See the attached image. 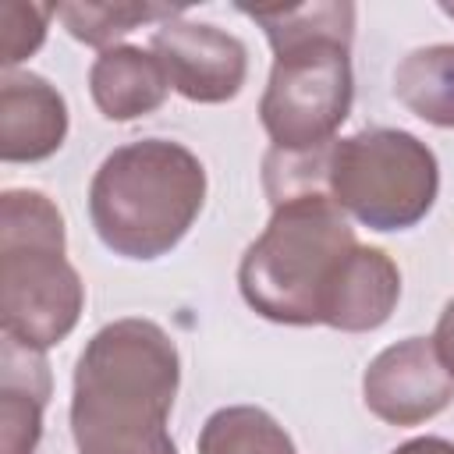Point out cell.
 Listing matches in <instances>:
<instances>
[{"mask_svg": "<svg viewBox=\"0 0 454 454\" xmlns=\"http://www.w3.org/2000/svg\"><path fill=\"white\" fill-rule=\"evenodd\" d=\"M181 387L174 337L142 316L99 326L71 376V440L78 454H177L167 429Z\"/></svg>", "mask_w": 454, "mask_h": 454, "instance_id": "6da1fadb", "label": "cell"}, {"mask_svg": "<svg viewBox=\"0 0 454 454\" xmlns=\"http://www.w3.org/2000/svg\"><path fill=\"white\" fill-rule=\"evenodd\" d=\"M241 14L262 28L273 50L259 99L270 149L309 153L330 145L355 103V4L312 0L294 7H241Z\"/></svg>", "mask_w": 454, "mask_h": 454, "instance_id": "7a4b0ae2", "label": "cell"}, {"mask_svg": "<svg viewBox=\"0 0 454 454\" xmlns=\"http://www.w3.org/2000/svg\"><path fill=\"white\" fill-rule=\"evenodd\" d=\"M206 206V167L174 138L117 145L89 181V220L106 252L153 262L181 245Z\"/></svg>", "mask_w": 454, "mask_h": 454, "instance_id": "3957f363", "label": "cell"}, {"mask_svg": "<svg viewBox=\"0 0 454 454\" xmlns=\"http://www.w3.org/2000/svg\"><path fill=\"white\" fill-rule=\"evenodd\" d=\"M355 248V227L326 192L284 199L238 262L241 298L270 323L319 326L326 291Z\"/></svg>", "mask_w": 454, "mask_h": 454, "instance_id": "277c9868", "label": "cell"}, {"mask_svg": "<svg viewBox=\"0 0 454 454\" xmlns=\"http://www.w3.org/2000/svg\"><path fill=\"white\" fill-rule=\"evenodd\" d=\"M82 309L85 284L67 262L64 213L39 188H7L0 195L4 337L46 355L71 337Z\"/></svg>", "mask_w": 454, "mask_h": 454, "instance_id": "5b68a950", "label": "cell"}, {"mask_svg": "<svg viewBox=\"0 0 454 454\" xmlns=\"http://www.w3.org/2000/svg\"><path fill=\"white\" fill-rule=\"evenodd\" d=\"M440 192L436 153L404 128H362L333 138L326 153V195L369 231L422 223Z\"/></svg>", "mask_w": 454, "mask_h": 454, "instance_id": "8992f818", "label": "cell"}, {"mask_svg": "<svg viewBox=\"0 0 454 454\" xmlns=\"http://www.w3.org/2000/svg\"><path fill=\"white\" fill-rule=\"evenodd\" d=\"M149 50L160 57L170 89L181 92L188 103L216 106V103H231L245 89L248 50L227 28H216L209 21L174 18L153 32Z\"/></svg>", "mask_w": 454, "mask_h": 454, "instance_id": "52a82bcc", "label": "cell"}, {"mask_svg": "<svg viewBox=\"0 0 454 454\" xmlns=\"http://www.w3.org/2000/svg\"><path fill=\"white\" fill-rule=\"evenodd\" d=\"M362 401L387 426H422L454 401V376L443 369L433 337H404L365 365Z\"/></svg>", "mask_w": 454, "mask_h": 454, "instance_id": "ba28073f", "label": "cell"}, {"mask_svg": "<svg viewBox=\"0 0 454 454\" xmlns=\"http://www.w3.org/2000/svg\"><path fill=\"white\" fill-rule=\"evenodd\" d=\"M67 103L35 71H4L0 82V160L39 163L67 138Z\"/></svg>", "mask_w": 454, "mask_h": 454, "instance_id": "9c48e42d", "label": "cell"}, {"mask_svg": "<svg viewBox=\"0 0 454 454\" xmlns=\"http://www.w3.org/2000/svg\"><path fill=\"white\" fill-rule=\"evenodd\" d=\"M401 301V270L397 262L372 245H358L323 301V326L340 333H369L380 330Z\"/></svg>", "mask_w": 454, "mask_h": 454, "instance_id": "30bf717a", "label": "cell"}, {"mask_svg": "<svg viewBox=\"0 0 454 454\" xmlns=\"http://www.w3.org/2000/svg\"><path fill=\"white\" fill-rule=\"evenodd\" d=\"M170 78L153 50L117 43L103 50L89 67V96L106 121L128 124L156 114L167 103Z\"/></svg>", "mask_w": 454, "mask_h": 454, "instance_id": "8fae6325", "label": "cell"}, {"mask_svg": "<svg viewBox=\"0 0 454 454\" xmlns=\"http://www.w3.org/2000/svg\"><path fill=\"white\" fill-rule=\"evenodd\" d=\"M0 365V454H35L43 440V411L53 390L50 365L43 351H28L7 337Z\"/></svg>", "mask_w": 454, "mask_h": 454, "instance_id": "7c38bea8", "label": "cell"}, {"mask_svg": "<svg viewBox=\"0 0 454 454\" xmlns=\"http://www.w3.org/2000/svg\"><path fill=\"white\" fill-rule=\"evenodd\" d=\"M394 96L419 121L454 128V43L411 50L394 67Z\"/></svg>", "mask_w": 454, "mask_h": 454, "instance_id": "4fadbf2b", "label": "cell"}, {"mask_svg": "<svg viewBox=\"0 0 454 454\" xmlns=\"http://www.w3.org/2000/svg\"><path fill=\"white\" fill-rule=\"evenodd\" d=\"M184 7L170 4H128V0H71L53 4V18L85 46H96L99 53L117 46L121 35L142 28V25H167L181 18Z\"/></svg>", "mask_w": 454, "mask_h": 454, "instance_id": "5bb4252c", "label": "cell"}, {"mask_svg": "<svg viewBox=\"0 0 454 454\" xmlns=\"http://www.w3.org/2000/svg\"><path fill=\"white\" fill-rule=\"evenodd\" d=\"M195 454H298L287 429L255 404L216 408L195 440Z\"/></svg>", "mask_w": 454, "mask_h": 454, "instance_id": "9a60e30c", "label": "cell"}, {"mask_svg": "<svg viewBox=\"0 0 454 454\" xmlns=\"http://www.w3.org/2000/svg\"><path fill=\"white\" fill-rule=\"evenodd\" d=\"M50 14H53V7L28 4V0L0 4V64H4V71H14L46 43Z\"/></svg>", "mask_w": 454, "mask_h": 454, "instance_id": "2e32d148", "label": "cell"}, {"mask_svg": "<svg viewBox=\"0 0 454 454\" xmlns=\"http://www.w3.org/2000/svg\"><path fill=\"white\" fill-rule=\"evenodd\" d=\"M433 348L443 362V369L454 376V298L443 305L440 319H436V330H433Z\"/></svg>", "mask_w": 454, "mask_h": 454, "instance_id": "e0dca14e", "label": "cell"}, {"mask_svg": "<svg viewBox=\"0 0 454 454\" xmlns=\"http://www.w3.org/2000/svg\"><path fill=\"white\" fill-rule=\"evenodd\" d=\"M390 454H454V443L443 436H415V440H404L401 447H394Z\"/></svg>", "mask_w": 454, "mask_h": 454, "instance_id": "ac0fdd59", "label": "cell"}, {"mask_svg": "<svg viewBox=\"0 0 454 454\" xmlns=\"http://www.w3.org/2000/svg\"><path fill=\"white\" fill-rule=\"evenodd\" d=\"M440 11H443L447 18H454V4H440Z\"/></svg>", "mask_w": 454, "mask_h": 454, "instance_id": "d6986e66", "label": "cell"}]
</instances>
